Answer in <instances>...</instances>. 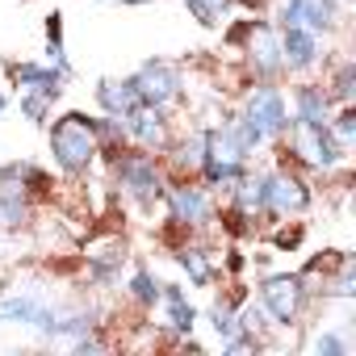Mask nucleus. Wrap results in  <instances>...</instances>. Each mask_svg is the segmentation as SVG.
<instances>
[{
  "mask_svg": "<svg viewBox=\"0 0 356 356\" xmlns=\"http://www.w3.org/2000/svg\"><path fill=\"white\" fill-rule=\"evenodd\" d=\"M239 5V0H185V9H189V17L197 22V26H206V30H218L222 22H227V13Z\"/></svg>",
  "mask_w": 356,
  "mask_h": 356,
  "instance_id": "nucleus-22",
  "label": "nucleus"
},
{
  "mask_svg": "<svg viewBox=\"0 0 356 356\" xmlns=\"http://www.w3.org/2000/svg\"><path fill=\"white\" fill-rule=\"evenodd\" d=\"M5 109H9V97H5V92H0V118H5Z\"/></svg>",
  "mask_w": 356,
  "mask_h": 356,
  "instance_id": "nucleus-30",
  "label": "nucleus"
},
{
  "mask_svg": "<svg viewBox=\"0 0 356 356\" xmlns=\"http://www.w3.org/2000/svg\"><path fill=\"white\" fill-rule=\"evenodd\" d=\"M163 155H168L172 172L181 176V181H189V176H197V172H202V159H206V126L189 130L185 138H172Z\"/></svg>",
  "mask_w": 356,
  "mask_h": 356,
  "instance_id": "nucleus-15",
  "label": "nucleus"
},
{
  "mask_svg": "<svg viewBox=\"0 0 356 356\" xmlns=\"http://www.w3.org/2000/svg\"><path fill=\"white\" fill-rule=\"evenodd\" d=\"M5 67H9L17 92H51V97H63L67 76H63L59 67H51V63H34V59H26V63H5Z\"/></svg>",
  "mask_w": 356,
  "mask_h": 356,
  "instance_id": "nucleus-14",
  "label": "nucleus"
},
{
  "mask_svg": "<svg viewBox=\"0 0 356 356\" xmlns=\"http://www.w3.org/2000/svg\"><path fill=\"white\" fill-rule=\"evenodd\" d=\"M159 285H163V281H155V273H151L147 264H134V273H130V281H126V293H130L134 306L155 310V306H159Z\"/></svg>",
  "mask_w": 356,
  "mask_h": 356,
  "instance_id": "nucleus-21",
  "label": "nucleus"
},
{
  "mask_svg": "<svg viewBox=\"0 0 356 356\" xmlns=\"http://www.w3.org/2000/svg\"><path fill=\"white\" fill-rule=\"evenodd\" d=\"M47 63L59 67L72 80V63H67V47H63V13H51L47 17Z\"/></svg>",
  "mask_w": 356,
  "mask_h": 356,
  "instance_id": "nucleus-23",
  "label": "nucleus"
},
{
  "mask_svg": "<svg viewBox=\"0 0 356 356\" xmlns=\"http://www.w3.org/2000/svg\"><path fill=\"white\" fill-rule=\"evenodd\" d=\"M277 151H281L289 163L310 168V172H323V176L348 163V151L331 138L327 126H298V122H289V130H285V138L277 143Z\"/></svg>",
  "mask_w": 356,
  "mask_h": 356,
  "instance_id": "nucleus-3",
  "label": "nucleus"
},
{
  "mask_svg": "<svg viewBox=\"0 0 356 356\" xmlns=\"http://www.w3.org/2000/svg\"><path fill=\"white\" fill-rule=\"evenodd\" d=\"M327 97H331V105H352V97H356V59H339L335 67H331V76H327Z\"/></svg>",
  "mask_w": 356,
  "mask_h": 356,
  "instance_id": "nucleus-20",
  "label": "nucleus"
},
{
  "mask_svg": "<svg viewBox=\"0 0 356 356\" xmlns=\"http://www.w3.org/2000/svg\"><path fill=\"white\" fill-rule=\"evenodd\" d=\"M92 97H97V109H101V113L122 118V122H126V118L143 105V101H138V92H134V84H130V76H126V80L105 76V80L97 84V92H92Z\"/></svg>",
  "mask_w": 356,
  "mask_h": 356,
  "instance_id": "nucleus-16",
  "label": "nucleus"
},
{
  "mask_svg": "<svg viewBox=\"0 0 356 356\" xmlns=\"http://www.w3.org/2000/svg\"><path fill=\"white\" fill-rule=\"evenodd\" d=\"M243 268H248V256H243L239 248H231V252H227V273H235V277H239Z\"/></svg>",
  "mask_w": 356,
  "mask_h": 356,
  "instance_id": "nucleus-28",
  "label": "nucleus"
},
{
  "mask_svg": "<svg viewBox=\"0 0 356 356\" xmlns=\"http://www.w3.org/2000/svg\"><path fill=\"white\" fill-rule=\"evenodd\" d=\"M239 113L264 134L268 147H277V143L285 138V130H289V101H285V92H281L273 80H256V84L243 92Z\"/></svg>",
  "mask_w": 356,
  "mask_h": 356,
  "instance_id": "nucleus-5",
  "label": "nucleus"
},
{
  "mask_svg": "<svg viewBox=\"0 0 356 356\" xmlns=\"http://www.w3.org/2000/svg\"><path fill=\"white\" fill-rule=\"evenodd\" d=\"M310 202H314V189L293 163L268 168V227H277L281 218H302Z\"/></svg>",
  "mask_w": 356,
  "mask_h": 356,
  "instance_id": "nucleus-7",
  "label": "nucleus"
},
{
  "mask_svg": "<svg viewBox=\"0 0 356 356\" xmlns=\"http://www.w3.org/2000/svg\"><path fill=\"white\" fill-rule=\"evenodd\" d=\"M51 143V159L63 176H88L97 163V134H92V118L72 109L63 118H55V126L47 130Z\"/></svg>",
  "mask_w": 356,
  "mask_h": 356,
  "instance_id": "nucleus-2",
  "label": "nucleus"
},
{
  "mask_svg": "<svg viewBox=\"0 0 356 356\" xmlns=\"http://www.w3.org/2000/svg\"><path fill=\"white\" fill-rule=\"evenodd\" d=\"M176 264H181L185 273H189V281L193 285H214V256H210V248H202V243H185V248H176Z\"/></svg>",
  "mask_w": 356,
  "mask_h": 356,
  "instance_id": "nucleus-19",
  "label": "nucleus"
},
{
  "mask_svg": "<svg viewBox=\"0 0 356 356\" xmlns=\"http://www.w3.org/2000/svg\"><path fill=\"white\" fill-rule=\"evenodd\" d=\"M306 302H310V289L298 273H268L260 281V306L268 310L273 327H298L306 314Z\"/></svg>",
  "mask_w": 356,
  "mask_h": 356,
  "instance_id": "nucleus-6",
  "label": "nucleus"
},
{
  "mask_svg": "<svg viewBox=\"0 0 356 356\" xmlns=\"http://www.w3.org/2000/svg\"><path fill=\"white\" fill-rule=\"evenodd\" d=\"M126 134H130V147H138V151H151V155H163V151H168V143H172L168 109L138 105V109L126 118Z\"/></svg>",
  "mask_w": 356,
  "mask_h": 356,
  "instance_id": "nucleus-11",
  "label": "nucleus"
},
{
  "mask_svg": "<svg viewBox=\"0 0 356 356\" xmlns=\"http://www.w3.org/2000/svg\"><path fill=\"white\" fill-rule=\"evenodd\" d=\"M331 109L335 105H331L323 84H314V80L293 84V92H289V122H298V126H327Z\"/></svg>",
  "mask_w": 356,
  "mask_h": 356,
  "instance_id": "nucleus-13",
  "label": "nucleus"
},
{
  "mask_svg": "<svg viewBox=\"0 0 356 356\" xmlns=\"http://www.w3.org/2000/svg\"><path fill=\"white\" fill-rule=\"evenodd\" d=\"M231 47H243V59H248V72L256 80H277L285 76V63H281V38L273 30V22L264 17H243L231 34H227Z\"/></svg>",
  "mask_w": 356,
  "mask_h": 356,
  "instance_id": "nucleus-4",
  "label": "nucleus"
},
{
  "mask_svg": "<svg viewBox=\"0 0 356 356\" xmlns=\"http://www.w3.org/2000/svg\"><path fill=\"white\" fill-rule=\"evenodd\" d=\"M92 134H97V155H105L109 163L122 151H130V134H126V122L122 118H109V113L92 118Z\"/></svg>",
  "mask_w": 356,
  "mask_h": 356,
  "instance_id": "nucleus-18",
  "label": "nucleus"
},
{
  "mask_svg": "<svg viewBox=\"0 0 356 356\" xmlns=\"http://www.w3.org/2000/svg\"><path fill=\"white\" fill-rule=\"evenodd\" d=\"M314 356H352V343L339 335V331H331V327H323V331H314L310 335V343H306Z\"/></svg>",
  "mask_w": 356,
  "mask_h": 356,
  "instance_id": "nucleus-25",
  "label": "nucleus"
},
{
  "mask_svg": "<svg viewBox=\"0 0 356 356\" xmlns=\"http://www.w3.org/2000/svg\"><path fill=\"white\" fill-rule=\"evenodd\" d=\"M130 84H134L138 101H143V105H155V109H172L176 101H181V92H185L181 67L168 63V59H147V63H138L134 76H130Z\"/></svg>",
  "mask_w": 356,
  "mask_h": 356,
  "instance_id": "nucleus-9",
  "label": "nucleus"
},
{
  "mask_svg": "<svg viewBox=\"0 0 356 356\" xmlns=\"http://www.w3.org/2000/svg\"><path fill=\"white\" fill-rule=\"evenodd\" d=\"M109 168H113V189L122 193V202L138 206L143 214H151V210L159 206L168 181H163V168H159V159H155L151 151L130 147V151H122Z\"/></svg>",
  "mask_w": 356,
  "mask_h": 356,
  "instance_id": "nucleus-1",
  "label": "nucleus"
},
{
  "mask_svg": "<svg viewBox=\"0 0 356 356\" xmlns=\"http://www.w3.org/2000/svg\"><path fill=\"white\" fill-rule=\"evenodd\" d=\"M55 101H59V97H51V92H22V113H26L34 126H47Z\"/></svg>",
  "mask_w": 356,
  "mask_h": 356,
  "instance_id": "nucleus-26",
  "label": "nucleus"
},
{
  "mask_svg": "<svg viewBox=\"0 0 356 356\" xmlns=\"http://www.w3.org/2000/svg\"><path fill=\"white\" fill-rule=\"evenodd\" d=\"M327 130H331V138H335L343 151H352V147H356V105H335Z\"/></svg>",
  "mask_w": 356,
  "mask_h": 356,
  "instance_id": "nucleus-24",
  "label": "nucleus"
},
{
  "mask_svg": "<svg viewBox=\"0 0 356 356\" xmlns=\"http://www.w3.org/2000/svg\"><path fill=\"white\" fill-rule=\"evenodd\" d=\"M339 13H343V0H281L277 5V30L298 26L310 30L318 38L339 30Z\"/></svg>",
  "mask_w": 356,
  "mask_h": 356,
  "instance_id": "nucleus-10",
  "label": "nucleus"
},
{
  "mask_svg": "<svg viewBox=\"0 0 356 356\" xmlns=\"http://www.w3.org/2000/svg\"><path fill=\"white\" fill-rule=\"evenodd\" d=\"M159 202L168 206V222L181 231H202L206 222H214V193L197 185L193 176L189 181H172Z\"/></svg>",
  "mask_w": 356,
  "mask_h": 356,
  "instance_id": "nucleus-8",
  "label": "nucleus"
},
{
  "mask_svg": "<svg viewBox=\"0 0 356 356\" xmlns=\"http://www.w3.org/2000/svg\"><path fill=\"white\" fill-rule=\"evenodd\" d=\"M277 38H281V63H285V72L306 76V72H314L323 63V38L318 34L285 26V30H277Z\"/></svg>",
  "mask_w": 356,
  "mask_h": 356,
  "instance_id": "nucleus-12",
  "label": "nucleus"
},
{
  "mask_svg": "<svg viewBox=\"0 0 356 356\" xmlns=\"http://www.w3.org/2000/svg\"><path fill=\"white\" fill-rule=\"evenodd\" d=\"M302 235H306V227H302V222H293V227H281V231L273 235V243H277L281 252H289V248H298V243H302Z\"/></svg>",
  "mask_w": 356,
  "mask_h": 356,
  "instance_id": "nucleus-27",
  "label": "nucleus"
},
{
  "mask_svg": "<svg viewBox=\"0 0 356 356\" xmlns=\"http://www.w3.org/2000/svg\"><path fill=\"white\" fill-rule=\"evenodd\" d=\"M101 5H147V0H101Z\"/></svg>",
  "mask_w": 356,
  "mask_h": 356,
  "instance_id": "nucleus-29",
  "label": "nucleus"
},
{
  "mask_svg": "<svg viewBox=\"0 0 356 356\" xmlns=\"http://www.w3.org/2000/svg\"><path fill=\"white\" fill-rule=\"evenodd\" d=\"M159 306H163V314H168V331H176V335H193V327H197V306L189 302V293L181 289V285H159Z\"/></svg>",
  "mask_w": 356,
  "mask_h": 356,
  "instance_id": "nucleus-17",
  "label": "nucleus"
}]
</instances>
